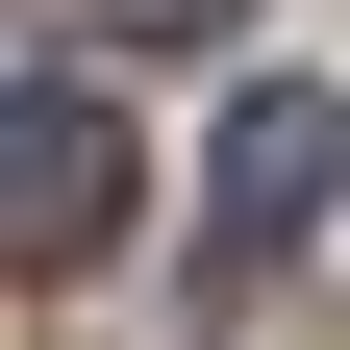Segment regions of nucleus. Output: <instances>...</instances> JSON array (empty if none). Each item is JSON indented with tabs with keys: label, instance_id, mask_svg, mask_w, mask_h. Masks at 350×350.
<instances>
[{
	"label": "nucleus",
	"instance_id": "nucleus-1",
	"mask_svg": "<svg viewBox=\"0 0 350 350\" xmlns=\"http://www.w3.org/2000/svg\"><path fill=\"white\" fill-rule=\"evenodd\" d=\"M125 200H150V175H125V100L100 75H0V250L75 275V250H125Z\"/></svg>",
	"mask_w": 350,
	"mask_h": 350
},
{
	"label": "nucleus",
	"instance_id": "nucleus-2",
	"mask_svg": "<svg viewBox=\"0 0 350 350\" xmlns=\"http://www.w3.org/2000/svg\"><path fill=\"white\" fill-rule=\"evenodd\" d=\"M200 200H226L250 275H275V250H325V200H350V100H325V75H250L226 150H200Z\"/></svg>",
	"mask_w": 350,
	"mask_h": 350
},
{
	"label": "nucleus",
	"instance_id": "nucleus-3",
	"mask_svg": "<svg viewBox=\"0 0 350 350\" xmlns=\"http://www.w3.org/2000/svg\"><path fill=\"white\" fill-rule=\"evenodd\" d=\"M100 25H150V51H175V25H200V0H100Z\"/></svg>",
	"mask_w": 350,
	"mask_h": 350
}]
</instances>
